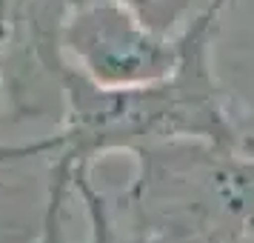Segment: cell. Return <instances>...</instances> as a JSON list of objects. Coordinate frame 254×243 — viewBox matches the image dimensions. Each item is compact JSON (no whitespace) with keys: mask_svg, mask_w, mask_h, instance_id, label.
Listing matches in <instances>:
<instances>
[{"mask_svg":"<svg viewBox=\"0 0 254 243\" xmlns=\"http://www.w3.org/2000/svg\"><path fill=\"white\" fill-rule=\"evenodd\" d=\"M237 0H214L180 32V60L166 78L140 86L103 89L71 66L63 69L60 92V155L74 169L115 152H137L166 140L243 143L237 106L214 69L220 23Z\"/></svg>","mask_w":254,"mask_h":243,"instance_id":"obj_1","label":"cell"},{"mask_svg":"<svg viewBox=\"0 0 254 243\" xmlns=\"http://www.w3.org/2000/svg\"><path fill=\"white\" fill-rule=\"evenodd\" d=\"M131 158V180L112 195L128 226L160 243L254 238V135L243 143L166 140Z\"/></svg>","mask_w":254,"mask_h":243,"instance_id":"obj_2","label":"cell"},{"mask_svg":"<svg viewBox=\"0 0 254 243\" xmlns=\"http://www.w3.org/2000/svg\"><path fill=\"white\" fill-rule=\"evenodd\" d=\"M60 49L86 81L123 89L166 78L180 60V35H160L123 6L94 0L66 9Z\"/></svg>","mask_w":254,"mask_h":243,"instance_id":"obj_3","label":"cell"},{"mask_svg":"<svg viewBox=\"0 0 254 243\" xmlns=\"http://www.w3.org/2000/svg\"><path fill=\"white\" fill-rule=\"evenodd\" d=\"M58 152L0 163V243H37Z\"/></svg>","mask_w":254,"mask_h":243,"instance_id":"obj_4","label":"cell"},{"mask_svg":"<svg viewBox=\"0 0 254 243\" xmlns=\"http://www.w3.org/2000/svg\"><path fill=\"white\" fill-rule=\"evenodd\" d=\"M74 197L86 215V243H160L128 226L117 215L112 195L94 183L92 169H74Z\"/></svg>","mask_w":254,"mask_h":243,"instance_id":"obj_5","label":"cell"},{"mask_svg":"<svg viewBox=\"0 0 254 243\" xmlns=\"http://www.w3.org/2000/svg\"><path fill=\"white\" fill-rule=\"evenodd\" d=\"M80 3H94V0H66V6H80ZM106 3H117L128 9L134 17H140L160 35L177 37L214 0H106Z\"/></svg>","mask_w":254,"mask_h":243,"instance_id":"obj_6","label":"cell"},{"mask_svg":"<svg viewBox=\"0 0 254 243\" xmlns=\"http://www.w3.org/2000/svg\"><path fill=\"white\" fill-rule=\"evenodd\" d=\"M74 197V166L63 155L52 161V186H49V203L43 215V226L37 243H74L69 235V203Z\"/></svg>","mask_w":254,"mask_h":243,"instance_id":"obj_7","label":"cell"},{"mask_svg":"<svg viewBox=\"0 0 254 243\" xmlns=\"http://www.w3.org/2000/svg\"><path fill=\"white\" fill-rule=\"evenodd\" d=\"M3 43H6V20H3V0H0V94H3ZM60 149V135H46L37 140H23V143H0V163L20 161L32 155H46V152Z\"/></svg>","mask_w":254,"mask_h":243,"instance_id":"obj_8","label":"cell"},{"mask_svg":"<svg viewBox=\"0 0 254 243\" xmlns=\"http://www.w3.org/2000/svg\"><path fill=\"white\" fill-rule=\"evenodd\" d=\"M234 243H254V238H243V241H234Z\"/></svg>","mask_w":254,"mask_h":243,"instance_id":"obj_9","label":"cell"}]
</instances>
